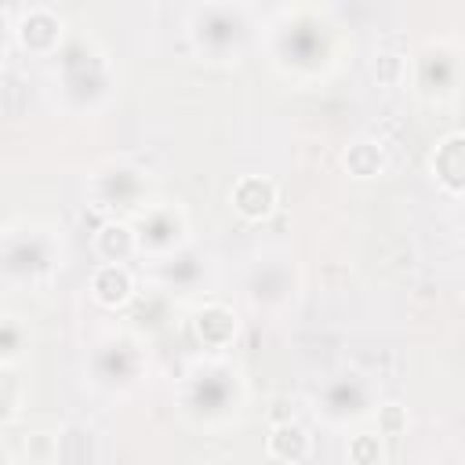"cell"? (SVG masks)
Instances as JSON below:
<instances>
[{
	"label": "cell",
	"mask_w": 465,
	"mask_h": 465,
	"mask_svg": "<svg viewBox=\"0 0 465 465\" xmlns=\"http://www.w3.org/2000/svg\"><path fill=\"white\" fill-rule=\"evenodd\" d=\"M232 207L240 218L247 222H262L272 214L276 207V185L262 174H243L236 185H232Z\"/></svg>",
	"instance_id": "cell-1"
},
{
	"label": "cell",
	"mask_w": 465,
	"mask_h": 465,
	"mask_svg": "<svg viewBox=\"0 0 465 465\" xmlns=\"http://www.w3.org/2000/svg\"><path fill=\"white\" fill-rule=\"evenodd\" d=\"M131 291H134V280H131V272H127L120 262H105V265L94 269V276H91V294H94V302L105 305V309L124 305V302L131 298Z\"/></svg>",
	"instance_id": "cell-2"
},
{
	"label": "cell",
	"mask_w": 465,
	"mask_h": 465,
	"mask_svg": "<svg viewBox=\"0 0 465 465\" xmlns=\"http://www.w3.org/2000/svg\"><path fill=\"white\" fill-rule=\"evenodd\" d=\"M58 36H62V22L51 15V11H29L22 22H18V40H22V47L25 51H33V54H47L54 44H58Z\"/></svg>",
	"instance_id": "cell-3"
},
{
	"label": "cell",
	"mask_w": 465,
	"mask_h": 465,
	"mask_svg": "<svg viewBox=\"0 0 465 465\" xmlns=\"http://www.w3.org/2000/svg\"><path fill=\"white\" fill-rule=\"evenodd\" d=\"M432 167H436V178L458 196L461 185H465V138L454 131L447 134L440 145H436V156H432Z\"/></svg>",
	"instance_id": "cell-4"
},
{
	"label": "cell",
	"mask_w": 465,
	"mask_h": 465,
	"mask_svg": "<svg viewBox=\"0 0 465 465\" xmlns=\"http://www.w3.org/2000/svg\"><path fill=\"white\" fill-rule=\"evenodd\" d=\"M265 450L276 461H305L309 458V436H305L302 425L283 421V425H272V432L265 440Z\"/></svg>",
	"instance_id": "cell-5"
},
{
	"label": "cell",
	"mask_w": 465,
	"mask_h": 465,
	"mask_svg": "<svg viewBox=\"0 0 465 465\" xmlns=\"http://www.w3.org/2000/svg\"><path fill=\"white\" fill-rule=\"evenodd\" d=\"M134 247H138V240H134V232H131L124 222H105V225L94 232V251H98L105 262H124Z\"/></svg>",
	"instance_id": "cell-6"
},
{
	"label": "cell",
	"mask_w": 465,
	"mask_h": 465,
	"mask_svg": "<svg viewBox=\"0 0 465 465\" xmlns=\"http://www.w3.org/2000/svg\"><path fill=\"white\" fill-rule=\"evenodd\" d=\"M196 334H200V341H207V345L218 349V341L225 345V341L236 334V316H232L225 305H207V309L196 316Z\"/></svg>",
	"instance_id": "cell-7"
},
{
	"label": "cell",
	"mask_w": 465,
	"mask_h": 465,
	"mask_svg": "<svg viewBox=\"0 0 465 465\" xmlns=\"http://www.w3.org/2000/svg\"><path fill=\"white\" fill-rule=\"evenodd\" d=\"M381 149L374 145V142H356V145H349L345 149V167H349V174H356V178H374V174H381Z\"/></svg>",
	"instance_id": "cell-8"
},
{
	"label": "cell",
	"mask_w": 465,
	"mask_h": 465,
	"mask_svg": "<svg viewBox=\"0 0 465 465\" xmlns=\"http://www.w3.org/2000/svg\"><path fill=\"white\" fill-rule=\"evenodd\" d=\"M349 458L360 461V465H367V461H381V447H378L374 436H356V440L349 443Z\"/></svg>",
	"instance_id": "cell-9"
},
{
	"label": "cell",
	"mask_w": 465,
	"mask_h": 465,
	"mask_svg": "<svg viewBox=\"0 0 465 465\" xmlns=\"http://www.w3.org/2000/svg\"><path fill=\"white\" fill-rule=\"evenodd\" d=\"M400 54H392V51H385V54H378V62H374V76L381 80V84H396L400 80Z\"/></svg>",
	"instance_id": "cell-10"
},
{
	"label": "cell",
	"mask_w": 465,
	"mask_h": 465,
	"mask_svg": "<svg viewBox=\"0 0 465 465\" xmlns=\"http://www.w3.org/2000/svg\"><path fill=\"white\" fill-rule=\"evenodd\" d=\"M378 421H381V432H385V436H400V432H403V425H407V418H403V411H400L396 403H389V407L381 411V418H378Z\"/></svg>",
	"instance_id": "cell-11"
}]
</instances>
